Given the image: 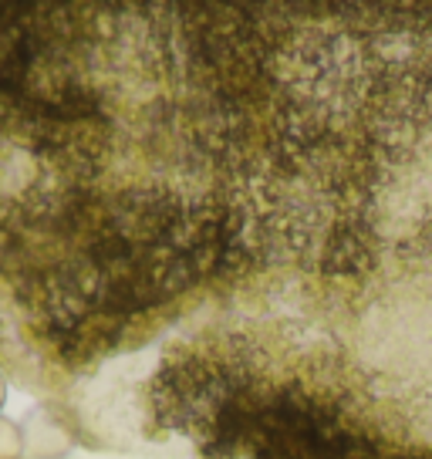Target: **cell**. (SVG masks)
<instances>
[{
  "instance_id": "obj_3",
  "label": "cell",
  "mask_w": 432,
  "mask_h": 459,
  "mask_svg": "<svg viewBox=\"0 0 432 459\" xmlns=\"http://www.w3.org/2000/svg\"><path fill=\"white\" fill-rule=\"evenodd\" d=\"M4 402H7V378L0 372V409H4Z\"/></svg>"
},
{
  "instance_id": "obj_2",
  "label": "cell",
  "mask_w": 432,
  "mask_h": 459,
  "mask_svg": "<svg viewBox=\"0 0 432 459\" xmlns=\"http://www.w3.org/2000/svg\"><path fill=\"white\" fill-rule=\"evenodd\" d=\"M24 456V432L21 422L0 416V459H21Z\"/></svg>"
},
{
  "instance_id": "obj_1",
  "label": "cell",
  "mask_w": 432,
  "mask_h": 459,
  "mask_svg": "<svg viewBox=\"0 0 432 459\" xmlns=\"http://www.w3.org/2000/svg\"><path fill=\"white\" fill-rule=\"evenodd\" d=\"M24 432V456L28 459H61L72 453L74 432L68 419L55 405H38L30 416L21 422Z\"/></svg>"
}]
</instances>
